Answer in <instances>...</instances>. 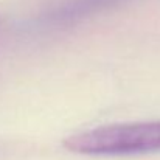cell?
<instances>
[{"instance_id":"obj_1","label":"cell","mask_w":160,"mask_h":160,"mask_svg":"<svg viewBox=\"0 0 160 160\" xmlns=\"http://www.w3.org/2000/svg\"><path fill=\"white\" fill-rule=\"evenodd\" d=\"M62 146L81 156H142L160 152V121L107 124L67 137Z\"/></svg>"},{"instance_id":"obj_2","label":"cell","mask_w":160,"mask_h":160,"mask_svg":"<svg viewBox=\"0 0 160 160\" xmlns=\"http://www.w3.org/2000/svg\"><path fill=\"white\" fill-rule=\"evenodd\" d=\"M113 2H118V0H68L64 5H61L54 12H52L48 20L59 25L75 22L76 19L86 17L104 6L112 5Z\"/></svg>"}]
</instances>
